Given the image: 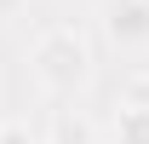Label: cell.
<instances>
[{
	"instance_id": "6da1fadb",
	"label": "cell",
	"mask_w": 149,
	"mask_h": 144,
	"mask_svg": "<svg viewBox=\"0 0 149 144\" xmlns=\"http://www.w3.org/2000/svg\"><path fill=\"white\" fill-rule=\"evenodd\" d=\"M86 69H92V52H86V40L74 35V29H46V35L35 40V75H40L52 92L80 87Z\"/></svg>"
},
{
	"instance_id": "7a4b0ae2",
	"label": "cell",
	"mask_w": 149,
	"mask_h": 144,
	"mask_svg": "<svg viewBox=\"0 0 149 144\" xmlns=\"http://www.w3.org/2000/svg\"><path fill=\"white\" fill-rule=\"evenodd\" d=\"M109 35L120 46H143L149 40V0H115L109 6Z\"/></svg>"
},
{
	"instance_id": "3957f363",
	"label": "cell",
	"mask_w": 149,
	"mask_h": 144,
	"mask_svg": "<svg viewBox=\"0 0 149 144\" xmlns=\"http://www.w3.org/2000/svg\"><path fill=\"white\" fill-rule=\"evenodd\" d=\"M115 144H149V104H120V115H115Z\"/></svg>"
},
{
	"instance_id": "277c9868",
	"label": "cell",
	"mask_w": 149,
	"mask_h": 144,
	"mask_svg": "<svg viewBox=\"0 0 149 144\" xmlns=\"http://www.w3.org/2000/svg\"><path fill=\"white\" fill-rule=\"evenodd\" d=\"M0 144H29V133H23V127H6V133H0Z\"/></svg>"
}]
</instances>
